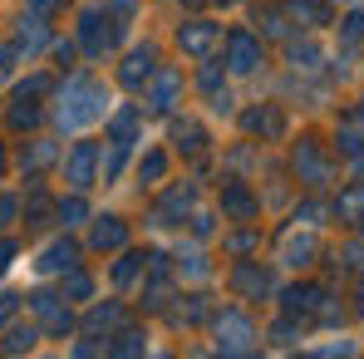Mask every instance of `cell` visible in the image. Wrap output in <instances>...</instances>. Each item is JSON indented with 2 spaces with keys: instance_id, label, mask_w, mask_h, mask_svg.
<instances>
[{
  "instance_id": "1",
  "label": "cell",
  "mask_w": 364,
  "mask_h": 359,
  "mask_svg": "<svg viewBox=\"0 0 364 359\" xmlns=\"http://www.w3.org/2000/svg\"><path fill=\"white\" fill-rule=\"evenodd\" d=\"M109 89L99 84V79H89V74H69L60 84V109L50 114L60 133H84V128H94V123L109 119Z\"/></svg>"
},
{
  "instance_id": "2",
  "label": "cell",
  "mask_w": 364,
  "mask_h": 359,
  "mask_svg": "<svg viewBox=\"0 0 364 359\" xmlns=\"http://www.w3.org/2000/svg\"><path fill=\"white\" fill-rule=\"evenodd\" d=\"M128 35V25L119 20V10L114 5H89L84 15H79V25H74V40H79V55L89 64L109 60L114 50H119V40Z\"/></svg>"
},
{
  "instance_id": "3",
  "label": "cell",
  "mask_w": 364,
  "mask_h": 359,
  "mask_svg": "<svg viewBox=\"0 0 364 359\" xmlns=\"http://www.w3.org/2000/svg\"><path fill=\"white\" fill-rule=\"evenodd\" d=\"M212 350L217 355H256L261 350V330L242 305L212 310Z\"/></svg>"
},
{
  "instance_id": "4",
  "label": "cell",
  "mask_w": 364,
  "mask_h": 359,
  "mask_svg": "<svg viewBox=\"0 0 364 359\" xmlns=\"http://www.w3.org/2000/svg\"><path fill=\"white\" fill-rule=\"evenodd\" d=\"M25 305H30V315L40 320V330H45L50 340H64V335H74V330H79L74 300H64L60 291H30Z\"/></svg>"
},
{
  "instance_id": "5",
  "label": "cell",
  "mask_w": 364,
  "mask_h": 359,
  "mask_svg": "<svg viewBox=\"0 0 364 359\" xmlns=\"http://www.w3.org/2000/svg\"><path fill=\"white\" fill-rule=\"evenodd\" d=\"M182 94H187V74H182V64H158L153 79L143 84V104H148V114H158V119L178 114Z\"/></svg>"
},
{
  "instance_id": "6",
  "label": "cell",
  "mask_w": 364,
  "mask_h": 359,
  "mask_svg": "<svg viewBox=\"0 0 364 359\" xmlns=\"http://www.w3.org/2000/svg\"><path fill=\"white\" fill-rule=\"evenodd\" d=\"M227 55H222V64H227V74H237V79H246V74H261L266 69V40L256 35V30H246V25H237V30H227Z\"/></svg>"
},
{
  "instance_id": "7",
  "label": "cell",
  "mask_w": 364,
  "mask_h": 359,
  "mask_svg": "<svg viewBox=\"0 0 364 359\" xmlns=\"http://www.w3.org/2000/svg\"><path fill=\"white\" fill-rule=\"evenodd\" d=\"M291 173H296L310 192L335 182V163H330V153H325V143H320V138H301V143L291 148Z\"/></svg>"
},
{
  "instance_id": "8",
  "label": "cell",
  "mask_w": 364,
  "mask_h": 359,
  "mask_svg": "<svg viewBox=\"0 0 364 359\" xmlns=\"http://www.w3.org/2000/svg\"><path fill=\"white\" fill-rule=\"evenodd\" d=\"M60 173H64V187H69V192L99 187V143H94V138H79L60 158Z\"/></svg>"
},
{
  "instance_id": "9",
  "label": "cell",
  "mask_w": 364,
  "mask_h": 359,
  "mask_svg": "<svg viewBox=\"0 0 364 359\" xmlns=\"http://www.w3.org/2000/svg\"><path fill=\"white\" fill-rule=\"evenodd\" d=\"M173 40H178V50L187 55V60L202 64L217 45H222V25H217V20H207V15H192V20H182V25H178V35H173Z\"/></svg>"
},
{
  "instance_id": "10",
  "label": "cell",
  "mask_w": 364,
  "mask_h": 359,
  "mask_svg": "<svg viewBox=\"0 0 364 359\" xmlns=\"http://www.w3.org/2000/svg\"><path fill=\"white\" fill-rule=\"evenodd\" d=\"M163 64V50H158V40H143V45H133L119 64V89L128 94H143V84L153 79V69Z\"/></svg>"
},
{
  "instance_id": "11",
  "label": "cell",
  "mask_w": 364,
  "mask_h": 359,
  "mask_svg": "<svg viewBox=\"0 0 364 359\" xmlns=\"http://www.w3.org/2000/svg\"><path fill=\"white\" fill-rule=\"evenodd\" d=\"M133 237V227L123 222L119 212H104V217H89V237H84V251L94 256H119Z\"/></svg>"
},
{
  "instance_id": "12",
  "label": "cell",
  "mask_w": 364,
  "mask_h": 359,
  "mask_svg": "<svg viewBox=\"0 0 364 359\" xmlns=\"http://www.w3.org/2000/svg\"><path fill=\"white\" fill-rule=\"evenodd\" d=\"M192 207H197V187H192V182H168V192L153 202L148 222H153V227H182V222L192 217Z\"/></svg>"
},
{
  "instance_id": "13",
  "label": "cell",
  "mask_w": 364,
  "mask_h": 359,
  "mask_svg": "<svg viewBox=\"0 0 364 359\" xmlns=\"http://www.w3.org/2000/svg\"><path fill=\"white\" fill-rule=\"evenodd\" d=\"M217 207H222L227 222H256V217H261V192L246 178H227L222 192H217Z\"/></svg>"
},
{
  "instance_id": "14",
  "label": "cell",
  "mask_w": 364,
  "mask_h": 359,
  "mask_svg": "<svg viewBox=\"0 0 364 359\" xmlns=\"http://www.w3.org/2000/svg\"><path fill=\"white\" fill-rule=\"evenodd\" d=\"M168 143H173L178 158H202L212 148V133H207V123L192 119V114H168Z\"/></svg>"
},
{
  "instance_id": "15",
  "label": "cell",
  "mask_w": 364,
  "mask_h": 359,
  "mask_svg": "<svg viewBox=\"0 0 364 359\" xmlns=\"http://www.w3.org/2000/svg\"><path fill=\"white\" fill-rule=\"evenodd\" d=\"M227 286H232L237 300H261V296H271V271H266L256 256H242V261H232Z\"/></svg>"
},
{
  "instance_id": "16",
  "label": "cell",
  "mask_w": 364,
  "mask_h": 359,
  "mask_svg": "<svg viewBox=\"0 0 364 359\" xmlns=\"http://www.w3.org/2000/svg\"><path fill=\"white\" fill-rule=\"evenodd\" d=\"M45 20H50V15H40V10H25V15L15 20V45H10V50H15V55H25V60H35V55H40V50L55 40Z\"/></svg>"
},
{
  "instance_id": "17",
  "label": "cell",
  "mask_w": 364,
  "mask_h": 359,
  "mask_svg": "<svg viewBox=\"0 0 364 359\" xmlns=\"http://www.w3.org/2000/svg\"><path fill=\"white\" fill-rule=\"evenodd\" d=\"M104 133L123 148H138L143 143V104H114L104 119Z\"/></svg>"
},
{
  "instance_id": "18",
  "label": "cell",
  "mask_w": 364,
  "mask_h": 359,
  "mask_svg": "<svg viewBox=\"0 0 364 359\" xmlns=\"http://www.w3.org/2000/svg\"><path fill=\"white\" fill-rule=\"evenodd\" d=\"M119 325H128V305L123 300H89V310H84V320H79V330L84 335H114Z\"/></svg>"
},
{
  "instance_id": "19",
  "label": "cell",
  "mask_w": 364,
  "mask_h": 359,
  "mask_svg": "<svg viewBox=\"0 0 364 359\" xmlns=\"http://www.w3.org/2000/svg\"><path fill=\"white\" fill-rule=\"evenodd\" d=\"M74 266H84V246L69 241V237L50 241V246L35 256V271H40V276H64V271H74Z\"/></svg>"
},
{
  "instance_id": "20",
  "label": "cell",
  "mask_w": 364,
  "mask_h": 359,
  "mask_svg": "<svg viewBox=\"0 0 364 359\" xmlns=\"http://www.w3.org/2000/svg\"><path fill=\"white\" fill-rule=\"evenodd\" d=\"M242 128L251 138L276 143V138H286V114H281V104H256V109H242Z\"/></svg>"
},
{
  "instance_id": "21",
  "label": "cell",
  "mask_w": 364,
  "mask_h": 359,
  "mask_svg": "<svg viewBox=\"0 0 364 359\" xmlns=\"http://www.w3.org/2000/svg\"><path fill=\"white\" fill-rule=\"evenodd\" d=\"M315 256H320V241L310 227H291L286 241H281V266H291V271H305V266H315Z\"/></svg>"
},
{
  "instance_id": "22",
  "label": "cell",
  "mask_w": 364,
  "mask_h": 359,
  "mask_svg": "<svg viewBox=\"0 0 364 359\" xmlns=\"http://www.w3.org/2000/svg\"><path fill=\"white\" fill-rule=\"evenodd\" d=\"M143 276H148V251H128L123 246L119 251V261L109 266V281H114V291H133V286H143Z\"/></svg>"
},
{
  "instance_id": "23",
  "label": "cell",
  "mask_w": 364,
  "mask_h": 359,
  "mask_svg": "<svg viewBox=\"0 0 364 359\" xmlns=\"http://www.w3.org/2000/svg\"><path fill=\"white\" fill-rule=\"evenodd\" d=\"M168 173H173V153H168V148H148V153H138V163H133L138 187H163Z\"/></svg>"
},
{
  "instance_id": "24",
  "label": "cell",
  "mask_w": 364,
  "mask_h": 359,
  "mask_svg": "<svg viewBox=\"0 0 364 359\" xmlns=\"http://www.w3.org/2000/svg\"><path fill=\"white\" fill-rule=\"evenodd\" d=\"M89 192H64L55 197V227L60 232H79V227H89Z\"/></svg>"
},
{
  "instance_id": "25",
  "label": "cell",
  "mask_w": 364,
  "mask_h": 359,
  "mask_svg": "<svg viewBox=\"0 0 364 359\" xmlns=\"http://www.w3.org/2000/svg\"><path fill=\"white\" fill-rule=\"evenodd\" d=\"M173 281H178V276H153V271H148V276H143V286H138V305H143L148 315H163V310L178 300Z\"/></svg>"
},
{
  "instance_id": "26",
  "label": "cell",
  "mask_w": 364,
  "mask_h": 359,
  "mask_svg": "<svg viewBox=\"0 0 364 359\" xmlns=\"http://www.w3.org/2000/svg\"><path fill=\"white\" fill-rule=\"evenodd\" d=\"M50 163H60L55 138H30V143L15 153V168H20V173H30V178H40V168H50Z\"/></svg>"
},
{
  "instance_id": "27",
  "label": "cell",
  "mask_w": 364,
  "mask_h": 359,
  "mask_svg": "<svg viewBox=\"0 0 364 359\" xmlns=\"http://www.w3.org/2000/svg\"><path fill=\"white\" fill-rule=\"evenodd\" d=\"M163 315H168L173 330H192V325L212 320V296H187V305H182V296H178V305H168Z\"/></svg>"
},
{
  "instance_id": "28",
  "label": "cell",
  "mask_w": 364,
  "mask_h": 359,
  "mask_svg": "<svg viewBox=\"0 0 364 359\" xmlns=\"http://www.w3.org/2000/svg\"><path fill=\"white\" fill-rule=\"evenodd\" d=\"M320 296H325V291H320L315 281H291V286L281 291V310H286V315H296V320H301V315H315Z\"/></svg>"
},
{
  "instance_id": "29",
  "label": "cell",
  "mask_w": 364,
  "mask_h": 359,
  "mask_svg": "<svg viewBox=\"0 0 364 359\" xmlns=\"http://www.w3.org/2000/svg\"><path fill=\"white\" fill-rule=\"evenodd\" d=\"M286 60H291V69H296V74H320L325 50H320L310 35H305V40H301V35H291V40H286Z\"/></svg>"
},
{
  "instance_id": "30",
  "label": "cell",
  "mask_w": 364,
  "mask_h": 359,
  "mask_svg": "<svg viewBox=\"0 0 364 359\" xmlns=\"http://www.w3.org/2000/svg\"><path fill=\"white\" fill-rule=\"evenodd\" d=\"M45 109H40V99H25V94H15V104L5 109V123L15 128V133H35V128H45Z\"/></svg>"
},
{
  "instance_id": "31",
  "label": "cell",
  "mask_w": 364,
  "mask_h": 359,
  "mask_svg": "<svg viewBox=\"0 0 364 359\" xmlns=\"http://www.w3.org/2000/svg\"><path fill=\"white\" fill-rule=\"evenodd\" d=\"M222 251H227L232 261L256 256V251H261V222H237V232H227V237H222Z\"/></svg>"
},
{
  "instance_id": "32",
  "label": "cell",
  "mask_w": 364,
  "mask_h": 359,
  "mask_svg": "<svg viewBox=\"0 0 364 359\" xmlns=\"http://www.w3.org/2000/svg\"><path fill=\"white\" fill-rule=\"evenodd\" d=\"M173 276H178V281H192V286L212 281V261H207V246H187V256L178 251V266H173Z\"/></svg>"
},
{
  "instance_id": "33",
  "label": "cell",
  "mask_w": 364,
  "mask_h": 359,
  "mask_svg": "<svg viewBox=\"0 0 364 359\" xmlns=\"http://www.w3.org/2000/svg\"><path fill=\"white\" fill-rule=\"evenodd\" d=\"M40 340H45L40 320H35V325H10V330L0 335V355H30V350H40Z\"/></svg>"
},
{
  "instance_id": "34",
  "label": "cell",
  "mask_w": 364,
  "mask_h": 359,
  "mask_svg": "<svg viewBox=\"0 0 364 359\" xmlns=\"http://www.w3.org/2000/svg\"><path fill=\"white\" fill-rule=\"evenodd\" d=\"M286 15L301 20L305 30H325L335 15H330V0H286Z\"/></svg>"
},
{
  "instance_id": "35",
  "label": "cell",
  "mask_w": 364,
  "mask_h": 359,
  "mask_svg": "<svg viewBox=\"0 0 364 359\" xmlns=\"http://www.w3.org/2000/svg\"><path fill=\"white\" fill-rule=\"evenodd\" d=\"M128 153H133V148H123V143H114V138L99 148V182H104V187H114V182L123 178V168H128Z\"/></svg>"
},
{
  "instance_id": "36",
  "label": "cell",
  "mask_w": 364,
  "mask_h": 359,
  "mask_svg": "<svg viewBox=\"0 0 364 359\" xmlns=\"http://www.w3.org/2000/svg\"><path fill=\"white\" fill-rule=\"evenodd\" d=\"M330 217H340V222H350V227H360L364 222V182H350L340 197H335V207H330Z\"/></svg>"
},
{
  "instance_id": "37",
  "label": "cell",
  "mask_w": 364,
  "mask_h": 359,
  "mask_svg": "<svg viewBox=\"0 0 364 359\" xmlns=\"http://www.w3.org/2000/svg\"><path fill=\"white\" fill-rule=\"evenodd\" d=\"M60 296L74 300V305H89V300H94V276H89L84 266L64 271V276H60Z\"/></svg>"
},
{
  "instance_id": "38",
  "label": "cell",
  "mask_w": 364,
  "mask_h": 359,
  "mask_svg": "<svg viewBox=\"0 0 364 359\" xmlns=\"http://www.w3.org/2000/svg\"><path fill=\"white\" fill-rule=\"evenodd\" d=\"M109 355H148V330L119 325V330L109 335Z\"/></svg>"
},
{
  "instance_id": "39",
  "label": "cell",
  "mask_w": 364,
  "mask_h": 359,
  "mask_svg": "<svg viewBox=\"0 0 364 359\" xmlns=\"http://www.w3.org/2000/svg\"><path fill=\"white\" fill-rule=\"evenodd\" d=\"M291 15H286V5H266V10H256V35L261 40H291V25H286Z\"/></svg>"
},
{
  "instance_id": "40",
  "label": "cell",
  "mask_w": 364,
  "mask_h": 359,
  "mask_svg": "<svg viewBox=\"0 0 364 359\" xmlns=\"http://www.w3.org/2000/svg\"><path fill=\"white\" fill-rule=\"evenodd\" d=\"M192 84H197V94H202V99H212V94H222V89H227V64H222V60H212V55H207Z\"/></svg>"
},
{
  "instance_id": "41",
  "label": "cell",
  "mask_w": 364,
  "mask_h": 359,
  "mask_svg": "<svg viewBox=\"0 0 364 359\" xmlns=\"http://www.w3.org/2000/svg\"><path fill=\"white\" fill-rule=\"evenodd\" d=\"M335 153L350 158V163H360L364 158V133L360 128H340V133H335Z\"/></svg>"
},
{
  "instance_id": "42",
  "label": "cell",
  "mask_w": 364,
  "mask_h": 359,
  "mask_svg": "<svg viewBox=\"0 0 364 359\" xmlns=\"http://www.w3.org/2000/svg\"><path fill=\"white\" fill-rule=\"evenodd\" d=\"M325 217H330V207H325V202H315V197H305L301 207H296V217H291V222H296V227H310V232H315V227H320Z\"/></svg>"
},
{
  "instance_id": "43",
  "label": "cell",
  "mask_w": 364,
  "mask_h": 359,
  "mask_svg": "<svg viewBox=\"0 0 364 359\" xmlns=\"http://www.w3.org/2000/svg\"><path fill=\"white\" fill-rule=\"evenodd\" d=\"M271 345H276V350H296V345H301V325H296V315H286V320L271 330Z\"/></svg>"
},
{
  "instance_id": "44",
  "label": "cell",
  "mask_w": 364,
  "mask_h": 359,
  "mask_svg": "<svg viewBox=\"0 0 364 359\" xmlns=\"http://www.w3.org/2000/svg\"><path fill=\"white\" fill-rule=\"evenodd\" d=\"M364 40V5H355L345 20H340V45H360Z\"/></svg>"
},
{
  "instance_id": "45",
  "label": "cell",
  "mask_w": 364,
  "mask_h": 359,
  "mask_svg": "<svg viewBox=\"0 0 364 359\" xmlns=\"http://www.w3.org/2000/svg\"><path fill=\"white\" fill-rule=\"evenodd\" d=\"M50 84H55L50 74H30V79H20V84H15V94H25V99H45V94H50Z\"/></svg>"
},
{
  "instance_id": "46",
  "label": "cell",
  "mask_w": 364,
  "mask_h": 359,
  "mask_svg": "<svg viewBox=\"0 0 364 359\" xmlns=\"http://www.w3.org/2000/svg\"><path fill=\"white\" fill-rule=\"evenodd\" d=\"M50 55H55V69H74L79 40H50Z\"/></svg>"
},
{
  "instance_id": "47",
  "label": "cell",
  "mask_w": 364,
  "mask_h": 359,
  "mask_svg": "<svg viewBox=\"0 0 364 359\" xmlns=\"http://www.w3.org/2000/svg\"><path fill=\"white\" fill-rule=\"evenodd\" d=\"M335 261H345L350 271H364V232H360V237H355V241H345V251H340Z\"/></svg>"
},
{
  "instance_id": "48",
  "label": "cell",
  "mask_w": 364,
  "mask_h": 359,
  "mask_svg": "<svg viewBox=\"0 0 364 359\" xmlns=\"http://www.w3.org/2000/svg\"><path fill=\"white\" fill-rule=\"evenodd\" d=\"M187 222H192V237H197V241H207V237H212V227H217V217H212V212H197V207H192Z\"/></svg>"
},
{
  "instance_id": "49",
  "label": "cell",
  "mask_w": 364,
  "mask_h": 359,
  "mask_svg": "<svg viewBox=\"0 0 364 359\" xmlns=\"http://www.w3.org/2000/svg\"><path fill=\"white\" fill-rule=\"evenodd\" d=\"M315 315H320L325 325H345V305H335L330 296H320V305H315Z\"/></svg>"
},
{
  "instance_id": "50",
  "label": "cell",
  "mask_w": 364,
  "mask_h": 359,
  "mask_svg": "<svg viewBox=\"0 0 364 359\" xmlns=\"http://www.w3.org/2000/svg\"><path fill=\"white\" fill-rule=\"evenodd\" d=\"M20 300H25V296H15V291H0V330H5V325L20 315Z\"/></svg>"
},
{
  "instance_id": "51",
  "label": "cell",
  "mask_w": 364,
  "mask_h": 359,
  "mask_svg": "<svg viewBox=\"0 0 364 359\" xmlns=\"http://www.w3.org/2000/svg\"><path fill=\"white\" fill-rule=\"evenodd\" d=\"M15 256H20V241H15V237H0V276L15 266Z\"/></svg>"
},
{
  "instance_id": "52",
  "label": "cell",
  "mask_w": 364,
  "mask_h": 359,
  "mask_svg": "<svg viewBox=\"0 0 364 359\" xmlns=\"http://www.w3.org/2000/svg\"><path fill=\"white\" fill-rule=\"evenodd\" d=\"M15 217H20V197H0V232H5Z\"/></svg>"
},
{
  "instance_id": "53",
  "label": "cell",
  "mask_w": 364,
  "mask_h": 359,
  "mask_svg": "<svg viewBox=\"0 0 364 359\" xmlns=\"http://www.w3.org/2000/svg\"><path fill=\"white\" fill-rule=\"evenodd\" d=\"M25 10H40V15H60L64 0H25Z\"/></svg>"
},
{
  "instance_id": "54",
  "label": "cell",
  "mask_w": 364,
  "mask_h": 359,
  "mask_svg": "<svg viewBox=\"0 0 364 359\" xmlns=\"http://www.w3.org/2000/svg\"><path fill=\"white\" fill-rule=\"evenodd\" d=\"M355 310L364 315V281H360V291H355Z\"/></svg>"
},
{
  "instance_id": "55",
  "label": "cell",
  "mask_w": 364,
  "mask_h": 359,
  "mask_svg": "<svg viewBox=\"0 0 364 359\" xmlns=\"http://www.w3.org/2000/svg\"><path fill=\"white\" fill-rule=\"evenodd\" d=\"M182 5H187V10H202V5H212V0H182Z\"/></svg>"
},
{
  "instance_id": "56",
  "label": "cell",
  "mask_w": 364,
  "mask_h": 359,
  "mask_svg": "<svg viewBox=\"0 0 364 359\" xmlns=\"http://www.w3.org/2000/svg\"><path fill=\"white\" fill-rule=\"evenodd\" d=\"M355 119H360V123H364V99H360V109H355Z\"/></svg>"
},
{
  "instance_id": "57",
  "label": "cell",
  "mask_w": 364,
  "mask_h": 359,
  "mask_svg": "<svg viewBox=\"0 0 364 359\" xmlns=\"http://www.w3.org/2000/svg\"><path fill=\"white\" fill-rule=\"evenodd\" d=\"M355 168H360V182H364V158H360V163H355Z\"/></svg>"
},
{
  "instance_id": "58",
  "label": "cell",
  "mask_w": 364,
  "mask_h": 359,
  "mask_svg": "<svg viewBox=\"0 0 364 359\" xmlns=\"http://www.w3.org/2000/svg\"><path fill=\"white\" fill-rule=\"evenodd\" d=\"M0 168H5V143H0Z\"/></svg>"
},
{
  "instance_id": "59",
  "label": "cell",
  "mask_w": 364,
  "mask_h": 359,
  "mask_svg": "<svg viewBox=\"0 0 364 359\" xmlns=\"http://www.w3.org/2000/svg\"><path fill=\"white\" fill-rule=\"evenodd\" d=\"M217 5H237V0H217Z\"/></svg>"
},
{
  "instance_id": "60",
  "label": "cell",
  "mask_w": 364,
  "mask_h": 359,
  "mask_svg": "<svg viewBox=\"0 0 364 359\" xmlns=\"http://www.w3.org/2000/svg\"><path fill=\"white\" fill-rule=\"evenodd\" d=\"M360 232H364V222H360Z\"/></svg>"
},
{
  "instance_id": "61",
  "label": "cell",
  "mask_w": 364,
  "mask_h": 359,
  "mask_svg": "<svg viewBox=\"0 0 364 359\" xmlns=\"http://www.w3.org/2000/svg\"><path fill=\"white\" fill-rule=\"evenodd\" d=\"M0 50H5V45H0Z\"/></svg>"
}]
</instances>
